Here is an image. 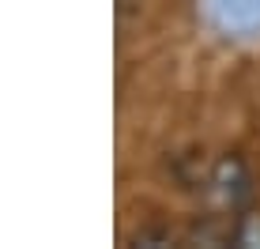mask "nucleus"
<instances>
[{
	"label": "nucleus",
	"mask_w": 260,
	"mask_h": 249,
	"mask_svg": "<svg viewBox=\"0 0 260 249\" xmlns=\"http://www.w3.org/2000/svg\"><path fill=\"white\" fill-rule=\"evenodd\" d=\"M215 23L230 34L260 30V0H208Z\"/></svg>",
	"instance_id": "f257e3e1"
}]
</instances>
